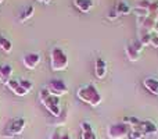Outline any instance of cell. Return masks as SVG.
<instances>
[{"instance_id":"603a6c76","label":"cell","mask_w":158,"mask_h":139,"mask_svg":"<svg viewBox=\"0 0 158 139\" xmlns=\"http://www.w3.org/2000/svg\"><path fill=\"white\" fill-rule=\"evenodd\" d=\"M107 18H108V21H115V20L119 18V14L117 13V10H115V8H112V10L107 14Z\"/></svg>"},{"instance_id":"4316f807","label":"cell","mask_w":158,"mask_h":139,"mask_svg":"<svg viewBox=\"0 0 158 139\" xmlns=\"http://www.w3.org/2000/svg\"><path fill=\"white\" fill-rule=\"evenodd\" d=\"M2 2H3V0H0V3H2Z\"/></svg>"},{"instance_id":"d6986e66","label":"cell","mask_w":158,"mask_h":139,"mask_svg":"<svg viewBox=\"0 0 158 139\" xmlns=\"http://www.w3.org/2000/svg\"><path fill=\"white\" fill-rule=\"evenodd\" d=\"M150 6H151V2H150V0H137V3H136V7H135V10L148 11V8H150Z\"/></svg>"},{"instance_id":"7a4b0ae2","label":"cell","mask_w":158,"mask_h":139,"mask_svg":"<svg viewBox=\"0 0 158 139\" xmlns=\"http://www.w3.org/2000/svg\"><path fill=\"white\" fill-rule=\"evenodd\" d=\"M39 99H40L42 104L47 109V111L53 115V117H60L61 115V106H60V98L57 96H53L49 93L47 88L42 89L39 92Z\"/></svg>"},{"instance_id":"ffe728a7","label":"cell","mask_w":158,"mask_h":139,"mask_svg":"<svg viewBox=\"0 0 158 139\" xmlns=\"http://www.w3.org/2000/svg\"><path fill=\"white\" fill-rule=\"evenodd\" d=\"M146 135L142 132V129H131V132H129V135L126 137V139H143Z\"/></svg>"},{"instance_id":"9a60e30c","label":"cell","mask_w":158,"mask_h":139,"mask_svg":"<svg viewBox=\"0 0 158 139\" xmlns=\"http://www.w3.org/2000/svg\"><path fill=\"white\" fill-rule=\"evenodd\" d=\"M114 8L117 10V13L119 14V17H121V15H128V14L132 13L131 6H129L126 2H119Z\"/></svg>"},{"instance_id":"4fadbf2b","label":"cell","mask_w":158,"mask_h":139,"mask_svg":"<svg viewBox=\"0 0 158 139\" xmlns=\"http://www.w3.org/2000/svg\"><path fill=\"white\" fill-rule=\"evenodd\" d=\"M81 138L82 139H97L94 131H93V127L87 121L81 123Z\"/></svg>"},{"instance_id":"44dd1931","label":"cell","mask_w":158,"mask_h":139,"mask_svg":"<svg viewBox=\"0 0 158 139\" xmlns=\"http://www.w3.org/2000/svg\"><path fill=\"white\" fill-rule=\"evenodd\" d=\"M6 85H7V88H8V89L11 90V92H14V90H15L19 86V79L11 78L10 81H8V82H7V84H6Z\"/></svg>"},{"instance_id":"ac0fdd59","label":"cell","mask_w":158,"mask_h":139,"mask_svg":"<svg viewBox=\"0 0 158 139\" xmlns=\"http://www.w3.org/2000/svg\"><path fill=\"white\" fill-rule=\"evenodd\" d=\"M0 49H2L4 53H10L11 50H13V45H11V42L3 35H0Z\"/></svg>"},{"instance_id":"5bb4252c","label":"cell","mask_w":158,"mask_h":139,"mask_svg":"<svg viewBox=\"0 0 158 139\" xmlns=\"http://www.w3.org/2000/svg\"><path fill=\"white\" fill-rule=\"evenodd\" d=\"M11 75H13V67L10 64L0 66V82L2 84H7L11 79Z\"/></svg>"},{"instance_id":"30bf717a","label":"cell","mask_w":158,"mask_h":139,"mask_svg":"<svg viewBox=\"0 0 158 139\" xmlns=\"http://www.w3.org/2000/svg\"><path fill=\"white\" fill-rule=\"evenodd\" d=\"M143 86L148 93L158 96V78H156V76H146L143 79Z\"/></svg>"},{"instance_id":"7c38bea8","label":"cell","mask_w":158,"mask_h":139,"mask_svg":"<svg viewBox=\"0 0 158 139\" xmlns=\"http://www.w3.org/2000/svg\"><path fill=\"white\" fill-rule=\"evenodd\" d=\"M140 129H142V132L146 135V137H147V135H156L157 132H158L157 124L154 123V121H151V120H144V121H142Z\"/></svg>"},{"instance_id":"277c9868","label":"cell","mask_w":158,"mask_h":139,"mask_svg":"<svg viewBox=\"0 0 158 139\" xmlns=\"http://www.w3.org/2000/svg\"><path fill=\"white\" fill-rule=\"evenodd\" d=\"M131 132V127L123 121L111 123L107 127V137L110 139H126Z\"/></svg>"},{"instance_id":"2e32d148","label":"cell","mask_w":158,"mask_h":139,"mask_svg":"<svg viewBox=\"0 0 158 139\" xmlns=\"http://www.w3.org/2000/svg\"><path fill=\"white\" fill-rule=\"evenodd\" d=\"M33 13H35V7H33V6H28V7L19 14V17H18L19 22H24V21H27V20H29L31 17L33 15Z\"/></svg>"},{"instance_id":"484cf974","label":"cell","mask_w":158,"mask_h":139,"mask_svg":"<svg viewBox=\"0 0 158 139\" xmlns=\"http://www.w3.org/2000/svg\"><path fill=\"white\" fill-rule=\"evenodd\" d=\"M38 2H40V3H50L52 0H38Z\"/></svg>"},{"instance_id":"8fae6325","label":"cell","mask_w":158,"mask_h":139,"mask_svg":"<svg viewBox=\"0 0 158 139\" xmlns=\"http://www.w3.org/2000/svg\"><path fill=\"white\" fill-rule=\"evenodd\" d=\"M72 4H74V7L77 8L78 11H81V13L83 14H87L90 13V10L93 8V0H74L72 2Z\"/></svg>"},{"instance_id":"5b68a950","label":"cell","mask_w":158,"mask_h":139,"mask_svg":"<svg viewBox=\"0 0 158 139\" xmlns=\"http://www.w3.org/2000/svg\"><path fill=\"white\" fill-rule=\"evenodd\" d=\"M143 49H144V46H143L142 42L137 39V41L129 42L125 46L123 52H125V54H126V59H128L129 61H132V63H135V61H137L140 59Z\"/></svg>"},{"instance_id":"9c48e42d","label":"cell","mask_w":158,"mask_h":139,"mask_svg":"<svg viewBox=\"0 0 158 139\" xmlns=\"http://www.w3.org/2000/svg\"><path fill=\"white\" fill-rule=\"evenodd\" d=\"M108 72V67H107V61L103 57H97L94 61V75L97 79H104Z\"/></svg>"},{"instance_id":"7402d4cb","label":"cell","mask_w":158,"mask_h":139,"mask_svg":"<svg viewBox=\"0 0 158 139\" xmlns=\"http://www.w3.org/2000/svg\"><path fill=\"white\" fill-rule=\"evenodd\" d=\"M19 86L21 88H24L25 90H27V92H29L31 89H32V82L31 81H28V79H19Z\"/></svg>"},{"instance_id":"cb8c5ba5","label":"cell","mask_w":158,"mask_h":139,"mask_svg":"<svg viewBox=\"0 0 158 139\" xmlns=\"http://www.w3.org/2000/svg\"><path fill=\"white\" fill-rule=\"evenodd\" d=\"M13 93H15V95L17 96H25V95H27V90H25L24 89V88H21V86H18V88H17V89L15 90H14V92Z\"/></svg>"},{"instance_id":"3957f363","label":"cell","mask_w":158,"mask_h":139,"mask_svg":"<svg viewBox=\"0 0 158 139\" xmlns=\"http://www.w3.org/2000/svg\"><path fill=\"white\" fill-rule=\"evenodd\" d=\"M68 56L60 47H53L52 52H50V67L53 71H65L68 68Z\"/></svg>"},{"instance_id":"e0dca14e","label":"cell","mask_w":158,"mask_h":139,"mask_svg":"<svg viewBox=\"0 0 158 139\" xmlns=\"http://www.w3.org/2000/svg\"><path fill=\"white\" fill-rule=\"evenodd\" d=\"M123 123L128 124L131 127V129H139L140 125H142V121L136 117H125L123 118Z\"/></svg>"},{"instance_id":"52a82bcc","label":"cell","mask_w":158,"mask_h":139,"mask_svg":"<svg viewBox=\"0 0 158 139\" xmlns=\"http://www.w3.org/2000/svg\"><path fill=\"white\" fill-rule=\"evenodd\" d=\"M47 90H49L50 95L61 98L63 95H65L68 92V86H67V84L63 79H52L49 82V85H47Z\"/></svg>"},{"instance_id":"d4e9b609","label":"cell","mask_w":158,"mask_h":139,"mask_svg":"<svg viewBox=\"0 0 158 139\" xmlns=\"http://www.w3.org/2000/svg\"><path fill=\"white\" fill-rule=\"evenodd\" d=\"M60 139H72L69 137V134H67V132H61V138Z\"/></svg>"},{"instance_id":"8992f818","label":"cell","mask_w":158,"mask_h":139,"mask_svg":"<svg viewBox=\"0 0 158 139\" xmlns=\"http://www.w3.org/2000/svg\"><path fill=\"white\" fill-rule=\"evenodd\" d=\"M25 120L22 117H18V118H14V120L10 121V124L7 125L6 131H3V137L4 138H13L15 135H21L22 131L25 128Z\"/></svg>"},{"instance_id":"6da1fadb","label":"cell","mask_w":158,"mask_h":139,"mask_svg":"<svg viewBox=\"0 0 158 139\" xmlns=\"http://www.w3.org/2000/svg\"><path fill=\"white\" fill-rule=\"evenodd\" d=\"M77 98L92 107H97L103 102V96L93 84H87L79 88L77 90Z\"/></svg>"},{"instance_id":"ba28073f","label":"cell","mask_w":158,"mask_h":139,"mask_svg":"<svg viewBox=\"0 0 158 139\" xmlns=\"http://www.w3.org/2000/svg\"><path fill=\"white\" fill-rule=\"evenodd\" d=\"M22 63H24L25 68L28 70H35L38 67V64L40 63V54L36 52H31V53H27L22 59Z\"/></svg>"}]
</instances>
